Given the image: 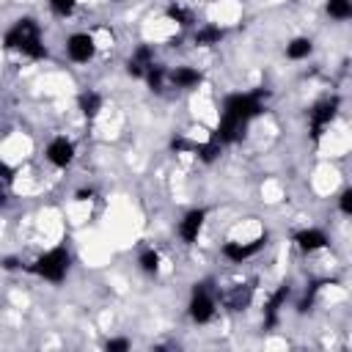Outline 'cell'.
Here are the masks:
<instances>
[{
    "instance_id": "cell-11",
    "label": "cell",
    "mask_w": 352,
    "mask_h": 352,
    "mask_svg": "<svg viewBox=\"0 0 352 352\" xmlns=\"http://www.w3.org/2000/svg\"><path fill=\"white\" fill-rule=\"evenodd\" d=\"M253 292H256L253 280H248V283H234V286L223 294V305H226L228 311H245V308H250V302H253Z\"/></svg>"
},
{
    "instance_id": "cell-6",
    "label": "cell",
    "mask_w": 352,
    "mask_h": 352,
    "mask_svg": "<svg viewBox=\"0 0 352 352\" xmlns=\"http://www.w3.org/2000/svg\"><path fill=\"white\" fill-rule=\"evenodd\" d=\"M264 245H267V234H264V236H256V239H250V242H236V239H231V242H226V245L220 248V253H223L226 261L242 264V261L253 258Z\"/></svg>"
},
{
    "instance_id": "cell-22",
    "label": "cell",
    "mask_w": 352,
    "mask_h": 352,
    "mask_svg": "<svg viewBox=\"0 0 352 352\" xmlns=\"http://www.w3.org/2000/svg\"><path fill=\"white\" fill-rule=\"evenodd\" d=\"M165 16H168L170 22H176V25H182V28H190V25H192V14H190L184 6H179V3H170L168 11H165Z\"/></svg>"
},
{
    "instance_id": "cell-26",
    "label": "cell",
    "mask_w": 352,
    "mask_h": 352,
    "mask_svg": "<svg viewBox=\"0 0 352 352\" xmlns=\"http://www.w3.org/2000/svg\"><path fill=\"white\" fill-rule=\"evenodd\" d=\"M104 349L107 352H126L129 349V338H107L104 341Z\"/></svg>"
},
{
    "instance_id": "cell-7",
    "label": "cell",
    "mask_w": 352,
    "mask_h": 352,
    "mask_svg": "<svg viewBox=\"0 0 352 352\" xmlns=\"http://www.w3.org/2000/svg\"><path fill=\"white\" fill-rule=\"evenodd\" d=\"M63 47H66L69 60H74V63H88L96 55V38L91 33H72Z\"/></svg>"
},
{
    "instance_id": "cell-27",
    "label": "cell",
    "mask_w": 352,
    "mask_h": 352,
    "mask_svg": "<svg viewBox=\"0 0 352 352\" xmlns=\"http://www.w3.org/2000/svg\"><path fill=\"white\" fill-rule=\"evenodd\" d=\"M74 198H77V201H91V198H94V190H77Z\"/></svg>"
},
{
    "instance_id": "cell-1",
    "label": "cell",
    "mask_w": 352,
    "mask_h": 352,
    "mask_svg": "<svg viewBox=\"0 0 352 352\" xmlns=\"http://www.w3.org/2000/svg\"><path fill=\"white\" fill-rule=\"evenodd\" d=\"M6 50H19L22 55L33 58V60H41L47 58V47H44V38H41V28L33 16H22L16 19L8 30H6Z\"/></svg>"
},
{
    "instance_id": "cell-4",
    "label": "cell",
    "mask_w": 352,
    "mask_h": 352,
    "mask_svg": "<svg viewBox=\"0 0 352 352\" xmlns=\"http://www.w3.org/2000/svg\"><path fill=\"white\" fill-rule=\"evenodd\" d=\"M214 311H217V297H214L212 283H209V280L192 283L190 302H187V316H190L195 324H206V322H212Z\"/></svg>"
},
{
    "instance_id": "cell-13",
    "label": "cell",
    "mask_w": 352,
    "mask_h": 352,
    "mask_svg": "<svg viewBox=\"0 0 352 352\" xmlns=\"http://www.w3.org/2000/svg\"><path fill=\"white\" fill-rule=\"evenodd\" d=\"M151 63H154V47L140 44V47L129 55V60H126V74L135 77V80H146V72H148Z\"/></svg>"
},
{
    "instance_id": "cell-2",
    "label": "cell",
    "mask_w": 352,
    "mask_h": 352,
    "mask_svg": "<svg viewBox=\"0 0 352 352\" xmlns=\"http://www.w3.org/2000/svg\"><path fill=\"white\" fill-rule=\"evenodd\" d=\"M267 110V91L256 88V91H245V94H231L223 102L220 118L226 121H236V124H250L253 118H258Z\"/></svg>"
},
{
    "instance_id": "cell-15",
    "label": "cell",
    "mask_w": 352,
    "mask_h": 352,
    "mask_svg": "<svg viewBox=\"0 0 352 352\" xmlns=\"http://www.w3.org/2000/svg\"><path fill=\"white\" fill-rule=\"evenodd\" d=\"M102 104H104V99H102V94L94 91V88H85V91L77 96V110H80L85 118H96L99 110H102Z\"/></svg>"
},
{
    "instance_id": "cell-9",
    "label": "cell",
    "mask_w": 352,
    "mask_h": 352,
    "mask_svg": "<svg viewBox=\"0 0 352 352\" xmlns=\"http://www.w3.org/2000/svg\"><path fill=\"white\" fill-rule=\"evenodd\" d=\"M289 294H292L289 283H280V286L267 297V302H264V322H261L264 330H275V327H278V322H280V308L286 305Z\"/></svg>"
},
{
    "instance_id": "cell-16",
    "label": "cell",
    "mask_w": 352,
    "mask_h": 352,
    "mask_svg": "<svg viewBox=\"0 0 352 352\" xmlns=\"http://www.w3.org/2000/svg\"><path fill=\"white\" fill-rule=\"evenodd\" d=\"M223 36H226V30L220 25H204L192 33V44L195 47H214L223 41Z\"/></svg>"
},
{
    "instance_id": "cell-8",
    "label": "cell",
    "mask_w": 352,
    "mask_h": 352,
    "mask_svg": "<svg viewBox=\"0 0 352 352\" xmlns=\"http://www.w3.org/2000/svg\"><path fill=\"white\" fill-rule=\"evenodd\" d=\"M74 154H77L74 143H72L69 138H63V135L52 138V140L47 143V148H44V157H47L50 165H55V168H69V165L74 162Z\"/></svg>"
},
{
    "instance_id": "cell-17",
    "label": "cell",
    "mask_w": 352,
    "mask_h": 352,
    "mask_svg": "<svg viewBox=\"0 0 352 352\" xmlns=\"http://www.w3.org/2000/svg\"><path fill=\"white\" fill-rule=\"evenodd\" d=\"M311 52H314V41L308 36H297L286 44V58L289 60H305Z\"/></svg>"
},
{
    "instance_id": "cell-21",
    "label": "cell",
    "mask_w": 352,
    "mask_h": 352,
    "mask_svg": "<svg viewBox=\"0 0 352 352\" xmlns=\"http://www.w3.org/2000/svg\"><path fill=\"white\" fill-rule=\"evenodd\" d=\"M160 253L154 250V248H148V250H143L140 256H138V264H140V270L146 272V275H157L160 272Z\"/></svg>"
},
{
    "instance_id": "cell-18",
    "label": "cell",
    "mask_w": 352,
    "mask_h": 352,
    "mask_svg": "<svg viewBox=\"0 0 352 352\" xmlns=\"http://www.w3.org/2000/svg\"><path fill=\"white\" fill-rule=\"evenodd\" d=\"M168 77H170L168 66H165V63H157V60H154V63L148 66V72H146V82H148V88H151L154 94H160V91L165 88V82H170Z\"/></svg>"
},
{
    "instance_id": "cell-25",
    "label": "cell",
    "mask_w": 352,
    "mask_h": 352,
    "mask_svg": "<svg viewBox=\"0 0 352 352\" xmlns=\"http://www.w3.org/2000/svg\"><path fill=\"white\" fill-rule=\"evenodd\" d=\"M338 209H341L346 217H352V187H346V190L338 195Z\"/></svg>"
},
{
    "instance_id": "cell-12",
    "label": "cell",
    "mask_w": 352,
    "mask_h": 352,
    "mask_svg": "<svg viewBox=\"0 0 352 352\" xmlns=\"http://www.w3.org/2000/svg\"><path fill=\"white\" fill-rule=\"evenodd\" d=\"M292 242H294L297 250H302V253H316V250H324V248L330 245V239H327V234H324L322 228H302V231H297V234L292 236Z\"/></svg>"
},
{
    "instance_id": "cell-19",
    "label": "cell",
    "mask_w": 352,
    "mask_h": 352,
    "mask_svg": "<svg viewBox=\"0 0 352 352\" xmlns=\"http://www.w3.org/2000/svg\"><path fill=\"white\" fill-rule=\"evenodd\" d=\"M324 11H327L330 19L346 22V19H352V0H327L324 3Z\"/></svg>"
},
{
    "instance_id": "cell-20",
    "label": "cell",
    "mask_w": 352,
    "mask_h": 352,
    "mask_svg": "<svg viewBox=\"0 0 352 352\" xmlns=\"http://www.w3.org/2000/svg\"><path fill=\"white\" fill-rule=\"evenodd\" d=\"M220 143L217 140H206V143H192V148H190V154H195L201 162H214L217 157H220Z\"/></svg>"
},
{
    "instance_id": "cell-28",
    "label": "cell",
    "mask_w": 352,
    "mask_h": 352,
    "mask_svg": "<svg viewBox=\"0 0 352 352\" xmlns=\"http://www.w3.org/2000/svg\"><path fill=\"white\" fill-rule=\"evenodd\" d=\"M3 267H6V270H16V267H19V261H16V258H11V256H8V258H6V261H3Z\"/></svg>"
},
{
    "instance_id": "cell-14",
    "label": "cell",
    "mask_w": 352,
    "mask_h": 352,
    "mask_svg": "<svg viewBox=\"0 0 352 352\" xmlns=\"http://www.w3.org/2000/svg\"><path fill=\"white\" fill-rule=\"evenodd\" d=\"M170 85L173 88H182V91H192V88H198L201 85V80H204V74L195 69V66H176V69H170Z\"/></svg>"
},
{
    "instance_id": "cell-23",
    "label": "cell",
    "mask_w": 352,
    "mask_h": 352,
    "mask_svg": "<svg viewBox=\"0 0 352 352\" xmlns=\"http://www.w3.org/2000/svg\"><path fill=\"white\" fill-rule=\"evenodd\" d=\"M327 280H316V283H311L308 286V292L302 294V300L297 302V314H305V311H311L314 308V302H316V294H319V289L324 286Z\"/></svg>"
},
{
    "instance_id": "cell-5",
    "label": "cell",
    "mask_w": 352,
    "mask_h": 352,
    "mask_svg": "<svg viewBox=\"0 0 352 352\" xmlns=\"http://www.w3.org/2000/svg\"><path fill=\"white\" fill-rule=\"evenodd\" d=\"M338 96H327V99H322V102H316L311 110H308V132H311V140L316 143L322 135H324V129L333 124V118L338 116Z\"/></svg>"
},
{
    "instance_id": "cell-24",
    "label": "cell",
    "mask_w": 352,
    "mask_h": 352,
    "mask_svg": "<svg viewBox=\"0 0 352 352\" xmlns=\"http://www.w3.org/2000/svg\"><path fill=\"white\" fill-rule=\"evenodd\" d=\"M47 6L55 16H72L77 8V0H47Z\"/></svg>"
},
{
    "instance_id": "cell-3",
    "label": "cell",
    "mask_w": 352,
    "mask_h": 352,
    "mask_svg": "<svg viewBox=\"0 0 352 352\" xmlns=\"http://www.w3.org/2000/svg\"><path fill=\"white\" fill-rule=\"evenodd\" d=\"M69 267H72V253H69V248H66V245H55V248L44 250L41 256H36L25 270L33 272L36 278L47 280V283H60V280L66 278Z\"/></svg>"
},
{
    "instance_id": "cell-10",
    "label": "cell",
    "mask_w": 352,
    "mask_h": 352,
    "mask_svg": "<svg viewBox=\"0 0 352 352\" xmlns=\"http://www.w3.org/2000/svg\"><path fill=\"white\" fill-rule=\"evenodd\" d=\"M204 223H206V209H190L182 220H179V236L184 245H195L201 231H204Z\"/></svg>"
}]
</instances>
